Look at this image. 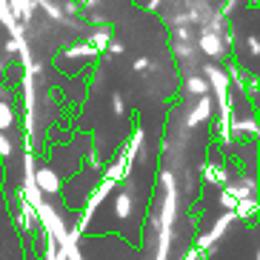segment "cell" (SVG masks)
Segmentation results:
<instances>
[{
  "label": "cell",
  "mask_w": 260,
  "mask_h": 260,
  "mask_svg": "<svg viewBox=\"0 0 260 260\" xmlns=\"http://www.w3.org/2000/svg\"><path fill=\"white\" fill-rule=\"evenodd\" d=\"M31 183H35V189H38V191H57V186H60L52 169H38L35 177H31Z\"/></svg>",
  "instance_id": "obj_1"
},
{
  "label": "cell",
  "mask_w": 260,
  "mask_h": 260,
  "mask_svg": "<svg viewBox=\"0 0 260 260\" xmlns=\"http://www.w3.org/2000/svg\"><path fill=\"white\" fill-rule=\"evenodd\" d=\"M200 46H203V52H209L212 57H220V52H223V40L214 35V31H209V35H203L200 38Z\"/></svg>",
  "instance_id": "obj_2"
},
{
  "label": "cell",
  "mask_w": 260,
  "mask_h": 260,
  "mask_svg": "<svg viewBox=\"0 0 260 260\" xmlns=\"http://www.w3.org/2000/svg\"><path fill=\"white\" fill-rule=\"evenodd\" d=\"M209 115H212V100H209V98H198V106H194V112H191L189 123H191V126H194V123L206 120Z\"/></svg>",
  "instance_id": "obj_3"
},
{
  "label": "cell",
  "mask_w": 260,
  "mask_h": 260,
  "mask_svg": "<svg viewBox=\"0 0 260 260\" xmlns=\"http://www.w3.org/2000/svg\"><path fill=\"white\" fill-rule=\"evenodd\" d=\"M186 89H189L191 94H198V98H206L209 83L206 80H200V77H189V80H186Z\"/></svg>",
  "instance_id": "obj_4"
},
{
  "label": "cell",
  "mask_w": 260,
  "mask_h": 260,
  "mask_svg": "<svg viewBox=\"0 0 260 260\" xmlns=\"http://www.w3.org/2000/svg\"><path fill=\"white\" fill-rule=\"evenodd\" d=\"M9 123H12V109L6 103H0V129H6Z\"/></svg>",
  "instance_id": "obj_5"
},
{
  "label": "cell",
  "mask_w": 260,
  "mask_h": 260,
  "mask_svg": "<svg viewBox=\"0 0 260 260\" xmlns=\"http://www.w3.org/2000/svg\"><path fill=\"white\" fill-rule=\"evenodd\" d=\"M220 203H223V206H229V209H235V206H237V200L232 198L229 191H223V194H220Z\"/></svg>",
  "instance_id": "obj_6"
},
{
  "label": "cell",
  "mask_w": 260,
  "mask_h": 260,
  "mask_svg": "<svg viewBox=\"0 0 260 260\" xmlns=\"http://www.w3.org/2000/svg\"><path fill=\"white\" fill-rule=\"evenodd\" d=\"M117 212H120V214H126V212H129V198H126V194H123V198L117 200Z\"/></svg>",
  "instance_id": "obj_7"
},
{
  "label": "cell",
  "mask_w": 260,
  "mask_h": 260,
  "mask_svg": "<svg viewBox=\"0 0 260 260\" xmlns=\"http://www.w3.org/2000/svg\"><path fill=\"white\" fill-rule=\"evenodd\" d=\"M9 149H12V146H9V138L0 132V154H9Z\"/></svg>",
  "instance_id": "obj_8"
},
{
  "label": "cell",
  "mask_w": 260,
  "mask_h": 260,
  "mask_svg": "<svg viewBox=\"0 0 260 260\" xmlns=\"http://www.w3.org/2000/svg\"><path fill=\"white\" fill-rule=\"evenodd\" d=\"M146 66H149V60H146V57H140V60H135V69H146Z\"/></svg>",
  "instance_id": "obj_9"
}]
</instances>
